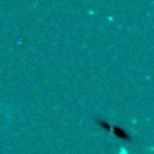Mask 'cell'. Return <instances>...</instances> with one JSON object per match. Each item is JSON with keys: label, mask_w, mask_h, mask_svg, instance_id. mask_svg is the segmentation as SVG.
Returning a JSON list of instances; mask_svg holds the SVG:
<instances>
[{"label": "cell", "mask_w": 154, "mask_h": 154, "mask_svg": "<svg viewBox=\"0 0 154 154\" xmlns=\"http://www.w3.org/2000/svg\"><path fill=\"white\" fill-rule=\"evenodd\" d=\"M118 154H129V152H128V149H126V147H121V149H119V152H118Z\"/></svg>", "instance_id": "obj_1"}]
</instances>
